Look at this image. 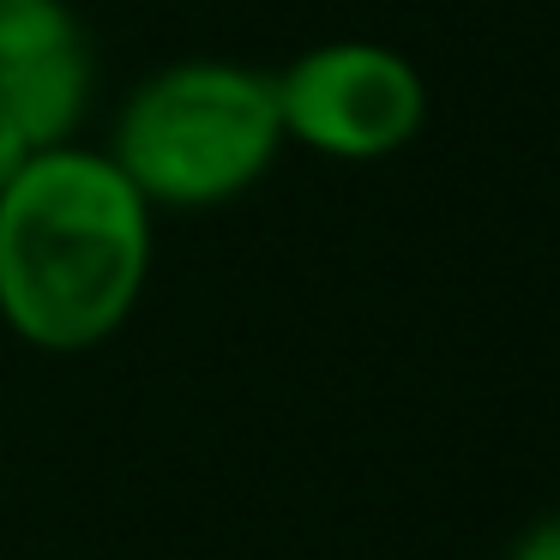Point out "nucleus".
Wrapping results in <instances>:
<instances>
[{
    "label": "nucleus",
    "mask_w": 560,
    "mask_h": 560,
    "mask_svg": "<svg viewBox=\"0 0 560 560\" xmlns=\"http://www.w3.org/2000/svg\"><path fill=\"white\" fill-rule=\"evenodd\" d=\"M91 49L67 43V49L31 55V61L0 67V103L19 121V133L31 139V151L73 145L79 127L91 115Z\"/></svg>",
    "instance_id": "nucleus-4"
},
{
    "label": "nucleus",
    "mask_w": 560,
    "mask_h": 560,
    "mask_svg": "<svg viewBox=\"0 0 560 560\" xmlns=\"http://www.w3.org/2000/svg\"><path fill=\"white\" fill-rule=\"evenodd\" d=\"M506 560H560V512H548V518L524 524L518 542L506 548Z\"/></svg>",
    "instance_id": "nucleus-6"
},
{
    "label": "nucleus",
    "mask_w": 560,
    "mask_h": 560,
    "mask_svg": "<svg viewBox=\"0 0 560 560\" xmlns=\"http://www.w3.org/2000/svg\"><path fill=\"white\" fill-rule=\"evenodd\" d=\"M31 158H37V151H31V139L19 133V121L7 115V103H0V187L13 182V175L25 170Z\"/></svg>",
    "instance_id": "nucleus-7"
},
{
    "label": "nucleus",
    "mask_w": 560,
    "mask_h": 560,
    "mask_svg": "<svg viewBox=\"0 0 560 560\" xmlns=\"http://www.w3.org/2000/svg\"><path fill=\"white\" fill-rule=\"evenodd\" d=\"M103 151L151 211H211L254 194L290 145L271 73L194 55L127 91Z\"/></svg>",
    "instance_id": "nucleus-2"
},
{
    "label": "nucleus",
    "mask_w": 560,
    "mask_h": 560,
    "mask_svg": "<svg viewBox=\"0 0 560 560\" xmlns=\"http://www.w3.org/2000/svg\"><path fill=\"white\" fill-rule=\"evenodd\" d=\"M283 145L326 163H386L428 127V79L410 55L368 37H331L271 73Z\"/></svg>",
    "instance_id": "nucleus-3"
},
{
    "label": "nucleus",
    "mask_w": 560,
    "mask_h": 560,
    "mask_svg": "<svg viewBox=\"0 0 560 560\" xmlns=\"http://www.w3.org/2000/svg\"><path fill=\"white\" fill-rule=\"evenodd\" d=\"M85 43L73 0H0V67Z\"/></svg>",
    "instance_id": "nucleus-5"
},
{
    "label": "nucleus",
    "mask_w": 560,
    "mask_h": 560,
    "mask_svg": "<svg viewBox=\"0 0 560 560\" xmlns=\"http://www.w3.org/2000/svg\"><path fill=\"white\" fill-rule=\"evenodd\" d=\"M158 266V211L109 151L49 145L0 187V326L43 355L121 338Z\"/></svg>",
    "instance_id": "nucleus-1"
}]
</instances>
